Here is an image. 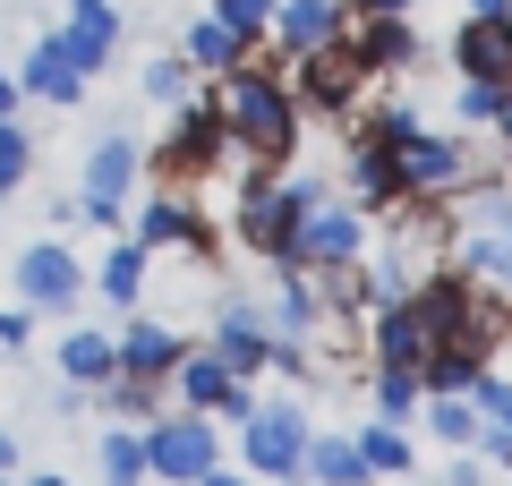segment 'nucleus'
<instances>
[{"label":"nucleus","instance_id":"f257e3e1","mask_svg":"<svg viewBox=\"0 0 512 486\" xmlns=\"http://www.w3.org/2000/svg\"><path fill=\"white\" fill-rule=\"evenodd\" d=\"M214 120L231 128V145L248 162H291V145H299V94L282 86V69H256V60H239V69H222L214 77Z\"/></svg>","mask_w":512,"mask_h":486},{"label":"nucleus","instance_id":"f03ea898","mask_svg":"<svg viewBox=\"0 0 512 486\" xmlns=\"http://www.w3.org/2000/svg\"><path fill=\"white\" fill-rule=\"evenodd\" d=\"M359 256H367V205H342V197H325L291 239V273H350Z\"/></svg>","mask_w":512,"mask_h":486},{"label":"nucleus","instance_id":"7ed1b4c3","mask_svg":"<svg viewBox=\"0 0 512 486\" xmlns=\"http://www.w3.org/2000/svg\"><path fill=\"white\" fill-rule=\"evenodd\" d=\"M222 154H231V128L214 120V103H180V111H171V137L154 145V180L188 188V180H205Z\"/></svg>","mask_w":512,"mask_h":486},{"label":"nucleus","instance_id":"20e7f679","mask_svg":"<svg viewBox=\"0 0 512 486\" xmlns=\"http://www.w3.org/2000/svg\"><path fill=\"white\" fill-rule=\"evenodd\" d=\"M239 461L256 469V478H299V461H308V418H299V401H274V410H248L239 418Z\"/></svg>","mask_w":512,"mask_h":486},{"label":"nucleus","instance_id":"39448f33","mask_svg":"<svg viewBox=\"0 0 512 486\" xmlns=\"http://www.w3.org/2000/svg\"><path fill=\"white\" fill-rule=\"evenodd\" d=\"M9 282H18V307H35V316H77V299H86V273L60 239H35L26 256H9Z\"/></svg>","mask_w":512,"mask_h":486},{"label":"nucleus","instance_id":"423d86ee","mask_svg":"<svg viewBox=\"0 0 512 486\" xmlns=\"http://www.w3.org/2000/svg\"><path fill=\"white\" fill-rule=\"evenodd\" d=\"M461 265L512 290V197H495V180L470 188V205H461Z\"/></svg>","mask_w":512,"mask_h":486},{"label":"nucleus","instance_id":"0eeeda50","mask_svg":"<svg viewBox=\"0 0 512 486\" xmlns=\"http://www.w3.org/2000/svg\"><path fill=\"white\" fill-rule=\"evenodd\" d=\"M393 162H402L410 197H461V188L478 180V154L461 137H436V128H419L410 145H393Z\"/></svg>","mask_w":512,"mask_h":486},{"label":"nucleus","instance_id":"6e6552de","mask_svg":"<svg viewBox=\"0 0 512 486\" xmlns=\"http://www.w3.org/2000/svg\"><path fill=\"white\" fill-rule=\"evenodd\" d=\"M291 69H299V86H291V94H299V111H350V103L367 94V69H359V52H350V26L325 43V52L291 60Z\"/></svg>","mask_w":512,"mask_h":486},{"label":"nucleus","instance_id":"1a4fd4ad","mask_svg":"<svg viewBox=\"0 0 512 486\" xmlns=\"http://www.w3.org/2000/svg\"><path fill=\"white\" fill-rule=\"evenodd\" d=\"M146 469H154V478H171V486H197L205 469H214V427H205V410L154 418V427H146Z\"/></svg>","mask_w":512,"mask_h":486},{"label":"nucleus","instance_id":"9d476101","mask_svg":"<svg viewBox=\"0 0 512 486\" xmlns=\"http://www.w3.org/2000/svg\"><path fill=\"white\" fill-rule=\"evenodd\" d=\"M137 171H146V154H137L128 137H103V145H94V154H86V197H77V205H86V222H120Z\"/></svg>","mask_w":512,"mask_h":486},{"label":"nucleus","instance_id":"9b49d317","mask_svg":"<svg viewBox=\"0 0 512 486\" xmlns=\"http://www.w3.org/2000/svg\"><path fill=\"white\" fill-rule=\"evenodd\" d=\"M18 86L35 94V103H60V111H77V103H86V86H94V77H86V69L69 60V35L52 26V35H35V43H26V60H18Z\"/></svg>","mask_w":512,"mask_h":486},{"label":"nucleus","instance_id":"f8f14e48","mask_svg":"<svg viewBox=\"0 0 512 486\" xmlns=\"http://www.w3.org/2000/svg\"><path fill=\"white\" fill-rule=\"evenodd\" d=\"M137 248H146V256H163V248H197V256H214V222H205L197 205L180 197V188H154L146 214H137Z\"/></svg>","mask_w":512,"mask_h":486},{"label":"nucleus","instance_id":"ddd939ff","mask_svg":"<svg viewBox=\"0 0 512 486\" xmlns=\"http://www.w3.org/2000/svg\"><path fill=\"white\" fill-rule=\"evenodd\" d=\"M171 393H180L188 410H222V418H248V410H256L248 376H231V367H222L214 350H188V359L171 367Z\"/></svg>","mask_w":512,"mask_h":486},{"label":"nucleus","instance_id":"4468645a","mask_svg":"<svg viewBox=\"0 0 512 486\" xmlns=\"http://www.w3.org/2000/svg\"><path fill=\"white\" fill-rule=\"evenodd\" d=\"M111 342H120V376H146V384H171V367L188 359L180 324L163 316H128V333H111Z\"/></svg>","mask_w":512,"mask_h":486},{"label":"nucleus","instance_id":"2eb2a0df","mask_svg":"<svg viewBox=\"0 0 512 486\" xmlns=\"http://www.w3.org/2000/svg\"><path fill=\"white\" fill-rule=\"evenodd\" d=\"M342 26H350L342 0H274V35L265 43H282V60H308V52H325Z\"/></svg>","mask_w":512,"mask_h":486},{"label":"nucleus","instance_id":"dca6fc26","mask_svg":"<svg viewBox=\"0 0 512 486\" xmlns=\"http://www.w3.org/2000/svg\"><path fill=\"white\" fill-rule=\"evenodd\" d=\"M214 359L231 367V376H256V367H274V324L256 316V307H222L214 316Z\"/></svg>","mask_w":512,"mask_h":486},{"label":"nucleus","instance_id":"f3484780","mask_svg":"<svg viewBox=\"0 0 512 486\" xmlns=\"http://www.w3.org/2000/svg\"><path fill=\"white\" fill-rule=\"evenodd\" d=\"M350 52H359L367 77H402L419 60V26L410 18H350Z\"/></svg>","mask_w":512,"mask_h":486},{"label":"nucleus","instance_id":"a211bd4d","mask_svg":"<svg viewBox=\"0 0 512 486\" xmlns=\"http://www.w3.org/2000/svg\"><path fill=\"white\" fill-rule=\"evenodd\" d=\"M350 205H384V214H393V205H410V188H402V162H393V145H376L367 128L350 137Z\"/></svg>","mask_w":512,"mask_h":486},{"label":"nucleus","instance_id":"6ab92c4d","mask_svg":"<svg viewBox=\"0 0 512 486\" xmlns=\"http://www.w3.org/2000/svg\"><path fill=\"white\" fill-rule=\"evenodd\" d=\"M453 60H461V77L512 86V9H504V18H470V26L453 35Z\"/></svg>","mask_w":512,"mask_h":486},{"label":"nucleus","instance_id":"aec40b11","mask_svg":"<svg viewBox=\"0 0 512 486\" xmlns=\"http://www.w3.org/2000/svg\"><path fill=\"white\" fill-rule=\"evenodd\" d=\"M60 376H69L77 393H103V384L120 376V342H111L103 324H69V333H60Z\"/></svg>","mask_w":512,"mask_h":486},{"label":"nucleus","instance_id":"412c9836","mask_svg":"<svg viewBox=\"0 0 512 486\" xmlns=\"http://www.w3.org/2000/svg\"><path fill=\"white\" fill-rule=\"evenodd\" d=\"M248 52H265V43H248V35H239V26H222L214 9H205V18L188 26V43H180V60H188V69H205V77L239 69V60H248Z\"/></svg>","mask_w":512,"mask_h":486},{"label":"nucleus","instance_id":"4be33fe9","mask_svg":"<svg viewBox=\"0 0 512 486\" xmlns=\"http://www.w3.org/2000/svg\"><path fill=\"white\" fill-rule=\"evenodd\" d=\"M419 359H427V324H419V307H410V299L376 307V367H419Z\"/></svg>","mask_w":512,"mask_h":486},{"label":"nucleus","instance_id":"5701e85b","mask_svg":"<svg viewBox=\"0 0 512 486\" xmlns=\"http://www.w3.org/2000/svg\"><path fill=\"white\" fill-rule=\"evenodd\" d=\"M299 478H316V486H367V461H359V444H350V435H308Z\"/></svg>","mask_w":512,"mask_h":486},{"label":"nucleus","instance_id":"b1692460","mask_svg":"<svg viewBox=\"0 0 512 486\" xmlns=\"http://www.w3.org/2000/svg\"><path fill=\"white\" fill-rule=\"evenodd\" d=\"M146 273H154V256L137 248V239H120V248L103 256V273H94V290H103L111 307H137V299H146Z\"/></svg>","mask_w":512,"mask_h":486},{"label":"nucleus","instance_id":"393cba45","mask_svg":"<svg viewBox=\"0 0 512 486\" xmlns=\"http://www.w3.org/2000/svg\"><path fill=\"white\" fill-rule=\"evenodd\" d=\"M350 444H359V461H367V478H393V469H419V452H410V435L402 427H367V435H350Z\"/></svg>","mask_w":512,"mask_h":486},{"label":"nucleus","instance_id":"a878e982","mask_svg":"<svg viewBox=\"0 0 512 486\" xmlns=\"http://www.w3.org/2000/svg\"><path fill=\"white\" fill-rule=\"evenodd\" d=\"M410 410H419V367H376V418L402 427Z\"/></svg>","mask_w":512,"mask_h":486},{"label":"nucleus","instance_id":"bb28decb","mask_svg":"<svg viewBox=\"0 0 512 486\" xmlns=\"http://www.w3.org/2000/svg\"><path fill=\"white\" fill-rule=\"evenodd\" d=\"M146 478V435H103V486H137Z\"/></svg>","mask_w":512,"mask_h":486},{"label":"nucleus","instance_id":"cd10ccee","mask_svg":"<svg viewBox=\"0 0 512 486\" xmlns=\"http://www.w3.org/2000/svg\"><path fill=\"white\" fill-rule=\"evenodd\" d=\"M427 427H436L444 444H478V410H470V393H436V401H427Z\"/></svg>","mask_w":512,"mask_h":486},{"label":"nucleus","instance_id":"c85d7f7f","mask_svg":"<svg viewBox=\"0 0 512 486\" xmlns=\"http://www.w3.org/2000/svg\"><path fill=\"white\" fill-rule=\"evenodd\" d=\"M26 162H35L26 128H18V120H0V197H18V188H26Z\"/></svg>","mask_w":512,"mask_h":486},{"label":"nucleus","instance_id":"c756f323","mask_svg":"<svg viewBox=\"0 0 512 486\" xmlns=\"http://www.w3.org/2000/svg\"><path fill=\"white\" fill-rule=\"evenodd\" d=\"M214 18L239 26L248 43H265V35H274V0H214Z\"/></svg>","mask_w":512,"mask_h":486},{"label":"nucleus","instance_id":"7c9ffc66","mask_svg":"<svg viewBox=\"0 0 512 486\" xmlns=\"http://www.w3.org/2000/svg\"><path fill=\"white\" fill-rule=\"evenodd\" d=\"M69 35H94V43H120V9H111V0H69Z\"/></svg>","mask_w":512,"mask_h":486},{"label":"nucleus","instance_id":"2f4dec72","mask_svg":"<svg viewBox=\"0 0 512 486\" xmlns=\"http://www.w3.org/2000/svg\"><path fill=\"white\" fill-rule=\"evenodd\" d=\"M146 103H188V60H146Z\"/></svg>","mask_w":512,"mask_h":486},{"label":"nucleus","instance_id":"473e14b6","mask_svg":"<svg viewBox=\"0 0 512 486\" xmlns=\"http://www.w3.org/2000/svg\"><path fill=\"white\" fill-rule=\"evenodd\" d=\"M495 103H504V86H487V77H461V120H470V128H495Z\"/></svg>","mask_w":512,"mask_h":486},{"label":"nucleus","instance_id":"72a5a7b5","mask_svg":"<svg viewBox=\"0 0 512 486\" xmlns=\"http://www.w3.org/2000/svg\"><path fill=\"white\" fill-rule=\"evenodd\" d=\"M26 324H35V307H0V350H26Z\"/></svg>","mask_w":512,"mask_h":486},{"label":"nucleus","instance_id":"f704fd0d","mask_svg":"<svg viewBox=\"0 0 512 486\" xmlns=\"http://www.w3.org/2000/svg\"><path fill=\"white\" fill-rule=\"evenodd\" d=\"M350 18H410V9H419V0H342Z\"/></svg>","mask_w":512,"mask_h":486},{"label":"nucleus","instance_id":"c9c22d12","mask_svg":"<svg viewBox=\"0 0 512 486\" xmlns=\"http://www.w3.org/2000/svg\"><path fill=\"white\" fill-rule=\"evenodd\" d=\"M18 103H26V86H18V69H0V120H18Z\"/></svg>","mask_w":512,"mask_h":486},{"label":"nucleus","instance_id":"e433bc0d","mask_svg":"<svg viewBox=\"0 0 512 486\" xmlns=\"http://www.w3.org/2000/svg\"><path fill=\"white\" fill-rule=\"evenodd\" d=\"M9 469H18V435L0 427V478H9Z\"/></svg>","mask_w":512,"mask_h":486},{"label":"nucleus","instance_id":"4c0bfd02","mask_svg":"<svg viewBox=\"0 0 512 486\" xmlns=\"http://www.w3.org/2000/svg\"><path fill=\"white\" fill-rule=\"evenodd\" d=\"M504 9H512V0H470V18H504Z\"/></svg>","mask_w":512,"mask_h":486},{"label":"nucleus","instance_id":"58836bf2","mask_svg":"<svg viewBox=\"0 0 512 486\" xmlns=\"http://www.w3.org/2000/svg\"><path fill=\"white\" fill-rule=\"evenodd\" d=\"M197 486H248V478H231V469H205V478Z\"/></svg>","mask_w":512,"mask_h":486},{"label":"nucleus","instance_id":"ea45409f","mask_svg":"<svg viewBox=\"0 0 512 486\" xmlns=\"http://www.w3.org/2000/svg\"><path fill=\"white\" fill-rule=\"evenodd\" d=\"M26 486H69V478H26Z\"/></svg>","mask_w":512,"mask_h":486}]
</instances>
